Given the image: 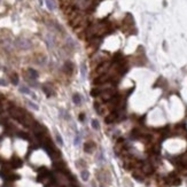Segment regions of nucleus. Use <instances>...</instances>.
Instances as JSON below:
<instances>
[{
    "label": "nucleus",
    "instance_id": "1",
    "mask_svg": "<svg viewBox=\"0 0 187 187\" xmlns=\"http://www.w3.org/2000/svg\"><path fill=\"white\" fill-rule=\"evenodd\" d=\"M15 45L20 49H29L31 48V41L25 38H17L15 40Z\"/></svg>",
    "mask_w": 187,
    "mask_h": 187
},
{
    "label": "nucleus",
    "instance_id": "2",
    "mask_svg": "<svg viewBox=\"0 0 187 187\" xmlns=\"http://www.w3.org/2000/svg\"><path fill=\"white\" fill-rule=\"evenodd\" d=\"M141 170H142V173L145 174H150L154 172V166H153L152 163H142L141 164Z\"/></svg>",
    "mask_w": 187,
    "mask_h": 187
},
{
    "label": "nucleus",
    "instance_id": "3",
    "mask_svg": "<svg viewBox=\"0 0 187 187\" xmlns=\"http://www.w3.org/2000/svg\"><path fill=\"white\" fill-rule=\"evenodd\" d=\"M94 149H95V144L93 141H88V142H86V144L84 145L85 153H92Z\"/></svg>",
    "mask_w": 187,
    "mask_h": 187
},
{
    "label": "nucleus",
    "instance_id": "4",
    "mask_svg": "<svg viewBox=\"0 0 187 187\" xmlns=\"http://www.w3.org/2000/svg\"><path fill=\"white\" fill-rule=\"evenodd\" d=\"M94 107H95V110H97V113H98L99 115H105L107 107H103V106H101V105H99V103H97V102L94 103Z\"/></svg>",
    "mask_w": 187,
    "mask_h": 187
},
{
    "label": "nucleus",
    "instance_id": "5",
    "mask_svg": "<svg viewBox=\"0 0 187 187\" xmlns=\"http://www.w3.org/2000/svg\"><path fill=\"white\" fill-rule=\"evenodd\" d=\"M63 69H64L65 72L70 75V73L72 72V70H73V64H72L71 62H65V64H64V67H63Z\"/></svg>",
    "mask_w": 187,
    "mask_h": 187
},
{
    "label": "nucleus",
    "instance_id": "6",
    "mask_svg": "<svg viewBox=\"0 0 187 187\" xmlns=\"http://www.w3.org/2000/svg\"><path fill=\"white\" fill-rule=\"evenodd\" d=\"M28 73H29V77L31 79H37V78H38V76H39L38 72H37L35 69H31V68L28 69Z\"/></svg>",
    "mask_w": 187,
    "mask_h": 187
},
{
    "label": "nucleus",
    "instance_id": "7",
    "mask_svg": "<svg viewBox=\"0 0 187 187\" xmlns=\"http://www.w3.org/2000/svg\"><path fill=\"white\" fill-rule=\"evenodd\" d=\"M102 93V88H99V87H94V88L91 91V95L92 97H95V98H98L99 95H101Z\"/></svg>",
    "mask_w": 187,
    "mask_h": 187
},
{
    "label": "nucleus",
    "instance_id": "8",
    "mask_svg": "<svg viewBox=\"0 0 187 187\" xmlns=\"http://www.w3.org/2000/svg\"><path fill=\"white\" fill-rule=\"evenodd\" d=\"M133 178L137 179L138 181H144V178H145V173H139V172H133Z\"/></svg>",
    "mask_w": 187,
    "mask_h": 187
},
{
    "label": "nucleus",
    "instance_id": "9",
    "mask_svg": "<svg viewBox=\"0 0 187 187\" xmlns=\"http://www.w3.org/2000/svg\"><path fill=\"white\" fill-rule=\"evenodd\" d=\"M72 101H73L75 105H80V103H81V97L79 94H73Z\"/></svg>",
    "mask_w": 187,
    "mask_h": 187
},
{
    "label": "nucleus",
    "instance_id": "10",
    "mask_svg": "<svg viewBox=\"0 0 187 187\" xmlns=\"http://www.w3.org/2000/svg\"><path fill=\"white\" fill-rule=\"evenodd\" d=\"M80 177H81V179L84 180V181H87L88 180V177H89V173H88V171H86V170H83L80 172Z\"/></svg>",
    "mask_w": 187,
    "mask_h": 187
},
{
    "label": "nucleus",
    "instance_id": "11",
    "mask_svg": "<svg viewBox=\"0 0 187 187\" xmlns=\"http://www.w3.org/2000/svg\"><path fill=\"white\" fill-rule=\"evenodd\" d=\"M43 91H44V93H45L47 97H51V95L53 94V91H52V88H51V87H47L46 85H45V86H43Z\"/></svg>",
    "mask_w": 187,
    "mask_h": 187
},
{
    "label": "nucleus",
    "instance_id": "12",
    "mask_svg": "<svg viewBox=\"0 0 187 187\" xmlns=\"http://www.w3.org/2000/svg\"><path fill=\"white\" fill-rule=\"evenodd\" d=\"M12 165H13L14 168H19V166L22 165V161L19 160V158H14L13 162H12Z\"/></svg>",
    "mask_w": 187,
    "mask_h": 187
},
{
    "label": "nucleus",
    "instance_id": "13",
    "mask_svg": "<svg viewBox=\"0 0 187 187\" xmlns=\"http://www.w3.org/2000/svg\"><path fill=\"white\" fill-rule=\"evenodd\" d=\"M12 83H13V85L19 84V76H17L16 73H13V75H12Z\"/></svg>",
    "mask_w": 187,
    "mask_h": 187
},
{
    "label": "nucleus",
    "instance_id": "14",
    "mask_svg": "<svg viewBox=\"0 0 187 187\" xmlns=\"http://www.w3.org/2000/svg\"><path fill=\"white\" fill-rule=\"evenodd\" d=\"M20 92L24 93V94H30V89L28 88L27 86H21L20 87Z\"/></svg>",
    "mask_w": 187,
    "mask_h": 187
},
{
    "label": "nucleus",
    "instance_id": "15",
    "mask_svg": "<svg viewBox=\"0 0 187 187\" xmlns=\"http://www.w3.org/2000/svg\"><path fill=\"white\" fill-rule=\"evenodd\" d=\"M92 128L95 129V130H98L100 128V124H99V122L97 119H92Z\"/></svg>",
    "mask_w": 187,
    "mask_h": 187
},
{
    "label": "nucleus",
    "instance_id": "16",
    "mask_svg": "<svg viewBox=\"0 0 187 187\" xmlns=\"http://www.w3.org/2000/svg\"><path fill=\"white\" fill-rule=\"evenodd\" d=\"M27 105L30 107V108L35 109V110H38V106H37L36 103H32V102H31V101H27Z\"/></svg>",
    "mask_w": 187,
    "mask_h": 187
},
{
    "label": "nucleus",
    "instance_id": "17",
    "mask_svg": "<svg viewBox=\"0 0 187 187\" xmlns=\"http://www.w3.org/2000/svg\"><path fill=\"white\" fill-rule=\"evenodd\" d=\"M46 4H47V7H48V9H51V11H53V9H54V4H53V1H52V0H46Z\"/></svg>",
    "mask_w": 187,
    "mask_h": 187
},
{
    "label": "nucleus",
    "instance_id": "18",
    "mask_svg": "<svg viewBox=\"0 0 187 187\" xmlns=\"http://www.w3.org/2000/svg\"><path fill=\"white\" fill-rule=\"evenodd\" d=\"M80 71H81V76H83V77H85V73H86V67H85V64H84V63L81 64Z\"/></svg>",
    "mask_w": 187,
    "mask_h": 187
},
{
    "label": "nucleus",
    "instance_id": "19",
    "mask_svg": "<svg viewBox=\"0 0 187 187\" xmlns=\"http://www.w3.org/2000/svg\"><path fill=\"white\" fill-rule=\"evenodd\" d=\"M56 141L59 142V145H61V146L63 145V140H62V138H61V136H60L59 133H56Z\"/></svg>",
    "mask_w": 187,
    "mask_h": 187
},
{
    "label": "nucleus",
    "instance_id": "20",
    "mask_svg": "<svg viewBox=\"0 0 187 187\" xmlns=\"http://www.w3.org/2000/svg\"><path fill=\"white\" fill-rule=\"evenodd\" d=\"M79 141H80V138H79V137L77 136V137H76V139H75V145H78Z\"/></svg>",
    "mask_w": 187,
    "mask_h": 187
},
{
    "label": "nucleus",
    "instance_id": "21",
    "mask_svg": "<svg viewBox=\"0 0 187 187\" xmlns=\"http://www.w3.org/2000/svg\"><path fill=\"white\" fill-rule=\"evenodd\" d=\"M6 84H7V83H6V81L4 80V79H0V85H3V86H5Z\"/></svg>",
    "mask_w": 187,
    "mask_h": 187
},
{
    "label": "nucleus",
    "instance_id": "22",
    "mask_svg": "<svg viewBox=\"0 0 187 187\" xmlns=\"http://www.w3.org/2000/svg\"><path fill=\"white\" fill-rule=\"evenodd\" d=\"M78 118L80 119V121H84V114H80V115H79Z\"/></svg>",
    "mask_w": 187,
    "mask_h": 187
},
{
    "label": "nucleus",
    "instance_id": "23",
    "mask_svg": "<svg viewBox=\"0 0 187 187\" xmlns=\"http://www.w3.org/2000/svg\"><path fill=\"white\" fill-rule=\"evenodd\" d=\"M100 187H103V186H100Z\"/></svg>",
    "mask_w": 187,
    "mask_h": 187
}]
</instances>
